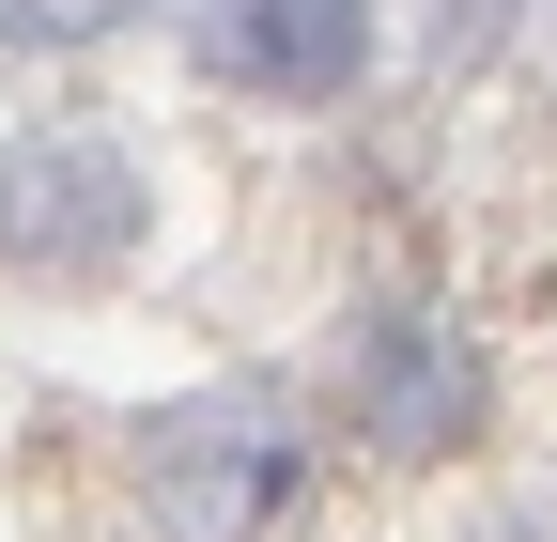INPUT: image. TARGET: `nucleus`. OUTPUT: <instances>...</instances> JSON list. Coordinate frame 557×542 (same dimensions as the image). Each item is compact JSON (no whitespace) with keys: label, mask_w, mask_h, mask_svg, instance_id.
<instances>
[{"label":"nucleus","mask_w":557,"mask_h":542,"mask_svg":"<svg viewBox=\"0 0 557 542\" xmlns=\"http://www.w3.org/2000/svg\"><path fill=\"white\" fill-rule=\"evenodd\" d=\"M124 481H139V527L156 542H263L310 496V434H295L278 387H201V403L124 434Z\"/></svg>","instance_id":"1"},{"label":"nucleus","mask_w":557,"mask_h":542,"mask_svg":"<svg viewBox=\"0 0 557 542\" xmlns=\"http://www.w3.org/2000/svg\"><path fill=\"white\" fill-rule=\"evenodd\" d=\"M156 233V186L109 124H32V140H0V263H32V280H109V263Z\"/></svg>","instance_id":"2"},{"label":"nucleus","mask_w":557,"mask_h":542,"mask_svg":"<svg viewBox=\"0 0 557 542\" xmlns=\"http://www.w3.org/2000/svg\"><path fill=\"white\" fill-rule=\"evenodd\" d=\"M341 419H357L387 465H449V449H480V419H496V372L465 357L449 310H357L341 325Z\"/></svg>","instance_id":"3"},{"label":"nucleus","mask_w":557,"mask_h":542,"mask_svg":"<svg viewBox=\"0 0 557 542\" xmlns=\"http://www.w3.org/2000/svg\"><path fill=\"white\" fill-rule=\"evenodd\" d=\"M186 47L218 94H263V109H325L372 78V0H186Z\"/></svg>","instance_id":"4"},{"label":"nucleus","mask_w":557,"mask_h":542,"mask_svg":"<svg viewBox=\"0 0 557 542\" xmlns=\"http://www.w3.org/2000/svg\"><path fill=\"white\" fill-rule=\"evenodd\" d=\"M156 0H0V47H32V62H62V47H109V32H139Z\"/></svg>","instance_id":"5"},{"label":"nucleus","mask_w":557,"mask_h":542,"mask_svg":"<svg viewBox=\"0 0 557 542\" xmlns=\"http://www.w3.org/2000/svg\"><path fill=\"white\" fill-rule=\"evenodd\" d=\"M496 32V0H434V47H480Z\"/></svg>","instance_id":"6"},{"label":"nucleus","mask_w":557,"mask_h":542,"mask_svg":"<svg viewBox=\"0 0 557 542\" xmlns=\"http://www.w3.org/2000/svg\"><path fill=\"white\" fill-rule=\"evenodd\" d=\"M480 542H557V512H496V527H480Z\"/></svg>","instance_id":"7"}]
</instances>
